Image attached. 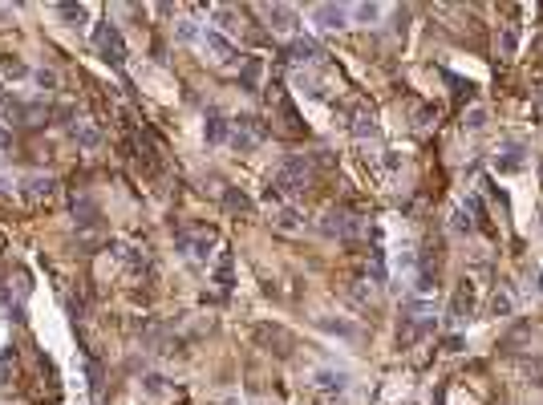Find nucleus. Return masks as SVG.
I'll return each mask as SVG.
<instances>
[{
  "mask_svg": "<svg viewBox=\"0 0 543 405\" xmlns=\"http://www.w3.org/2000/svg\"><path fill=\"white\" fill-rule=\"evenodd\" d=\"M438 317H434V300L426 296H410L402 304V320H397V344L402 349H414L417 341H426L430 332H434Z\"/></svg>",
  "mask_w": 543,
  "mask_h": 405,
  "instance_id": "1",
  "label": "nucleus"
},
{
  "mask_svg": "<svg viewBox=\"0 0 543 405\" xmlns=\"http://www.w3.org/2000/svg\"><path fill=\"white\" fill-rule=\"evenodd\" d=\"M219 243V231L215 227H195V231H183L175 240V247H178V255H187L191 264H207L211 260V247Z\"/></svg>",
  "mask_w": 543,
  "mask_h": 405,
  "instance_id": "2",
  "label": "nucleus"
},
{
  "mask_svg": "<svg viewBox=\"0 0 543 405\" xmlns=\"http://www.w3.org/2000/svg\"><path fill=\"white\" fill-rule=\"evenodd\" d=\"M313 187V158H288L276 170V190L280 195H304Z\"/></svg>",
  "mask_w": 543,
  "mask_h": 405,
  "instance_id": "3",
  "label": "nucleus"
},
{
  "mask_svg": "<svg viewBox=\"0 0 543 405\" xmlns=\"http://www.w3.org/2000/svg\"><path fill=\"white\" fill-rule=\"evenodd\" d=\"M268 202H272V211H268V227L280 231V235H304L308 219H304V211L296 207V202H280L276 195H268Z\"/></svg>",
  "mask_w": 543,
  "mask_h": 405,
  "instance_id": "4",
  "label": "nucleus"
},
{
  "mask_svg": "<svg viewBox=\"0 0 543 405\" xmlns=\"http://www.w3.org/2000/svg\"><path fill=\"white\" fill-rule=\"evenodd\" d=\"M93 49H98L101 61L114 65V69H122V65H126V41H122L118 25H110V21H101V25L93 29Z\"/></svg>",
  "mask_w": 543,
  "mask_h": 405,
  "instance_id": "5",
  "label": "nucleus"
},
{
  "mask_svg": "<svg viewBox=\"0 0 543 405\" xmlns=\"http://www.w3.org/2000/svg\"><path fill=\"white\" fill-rule=\"evenodd\" d=\"M199 45H203V53H207V57H211L219 69H240V65H243V53L235 49V45H231V41L223 37L219 29H203Z\"/></svg>",
  "mask_w": 543,
  "mask_h": 405,
  "instance_id": "6",
  "label": "nucleus"
},
{
  "mask_svg": "<svg viewBox=\"0 0 543 405\" xmlns=\"http://www.w3.org/2000/svg\"><path fill=\"white\" fill-rule=\"evenodd\" d=\"M320 231L325 235H333V240H357L361 231H365V223L357 215H349L345 207H329L325 211V219H320Z\"/></svg>",
  "mask_w": 543,
  "mask_h": 405,
  "instance_id": "7",
  "label": "nucleus"
},
{
  "mask_svg": "<svg viewBox=\"0 0 543 405\" xmlns=\"http://www.w3.org/2000/svg\"><path fill=\"white\" fill-rule=\"evenodd\" d=\"M231 146L240 154H252L260 142H264V126L255 122V118H231Z\"/></svg>",
  "mask_w": 543,
  "mask_h": 405,
  "instance_id": "8",
  "label": "nucleus"
},
{
  "mask_svg": "<svg viewBox=\"0 0 543 405\" xmlns=\"http://www.w3.org/2000/svg\"><path fill=\"white\" fill-rule=\"evenodd\" d=\"M308 385H313L325 401H333V397H341V393L349 389V373H345V369H316Z\"/></svg>",
  "mask_w": 543,
  "mask_h": 405,
  "instance_id": "9",
  "label": "nucleus"
},
{
  "mask_svg": "<svg viewBox=\"0 0 543 405\" xmlns=\"http://www.w3.org/2000/svg\"><path fill=\"white\" fill-rule=\"evenodd\" d=\"M475 304H479V288H475L470 280H462L455 288V296H450V320H455V324H467V320L475 317Z\"/></svg>",
  "mask_w": 543,
  "mask_h": 405,
  "instance_id": "10",
  "label": "nucleus"
},
{
  "mask_svg": "<svg viewBox=\"0 0 543 405\" xmlns=\"http://www.w3.org/2000/svg\"><path fill=\"white\" fill-rule=\"evenodd\" d=\"M215 288H219V296H228V292L235 288V255H231V247H219V260H215Z\"/></svg>",
  "mask_w": 543,
  "mask_h": 405,
  "instance_id": "11",
  "label": "nucleus"
},
{
  "mask_svg": "<svg viewBox=\"0 0 543 405\" xmlns=\"http://www.w3.org/2000/svg\"><path fill=\"white\" fill-rule=\"evenodd\" d=\"M313 21L320 29H345L349 25V9H345V4H316Z\"/></svg>",
  "mask_w": 543,
  "mask_h": 405,
  "instance_id": "12",
  "label": "nucleus"
},
{
  "mask_svg": "<svg viewBox=\"0 0 543 405\" xmlns=\"http://www.w3.org/2000/svg\"><path fill=\"white\" fill-rule=\"evenodd\" d=\"M53 190H57V183H53L49 175H29L25 183H21V195H25L29 202H41V199H53Z\"/></svg>",
  "mask_w": 543,
  "mask_h": 405,
  "instance_id": "13",
  "label": "nucleus"
},
{
  "mask_svg": "<svg viewBox=\"0 0 543 405\" xmlns=\"http://www.w3.org/2000/svg\"><path fill=\"white\" fill-rule=\"evenodd\" d=\"M203 134H207V142H211V146H219V142H228V138H231V118H223L219 110H207Z\"/></svg>",
  "mask_w": 543,
  "mask_h": 405,
  "instance_id": "14",
  "label": "nucleus"
},
{
  "mask_svg": "<svg viewBox=\"0 0 543 405\" xmlns=\"http://www.w3.org/2000/svg\"><path fill=\"white\" fill-rule=\"evenodd\" d=\"M288 61H292V65H304V69H308V65L320 61V45H316V41L296 37V41L288 45Z\"/></svg>",
  "mask_w": 543,
  "mask_h": 405,
  "instance_id": "15",
  "label": "nucleus"
},
{
  "mask_svg": "<svg viewBox=\"0 0 543 405\" xmlns=\"http://www.w3.org/2000/svg\"><path fill=\"white\" fill-rule=\"evenodd\" d=\"M264 16L272 33H292L296 29V9H288V4H272V9H264Z\"/></svg>",
  "mask_w": 543,
  "mask_h": 405,
  "instance_id": "16",
  "label": "nucleus"
},
{
  "mask_svg": "<svg viewBox=\"0 0 543 405\" xmlns=\"http://www.w3.org/2000/svg\"><path fill=\"white\" fill-rule=\"evenodd\" d=\"M69 134H73V142L81 146V150H98V146H101V130L93 126V122H73Z\"/></svg>",
  "mask_w": 543,
  "mask_h": 405,
  "instance_id": "17",
  "label": "nucleus"
},
{
  "mask_svg": "<svg viewBox=\"0 0 543 405\" xmlns=\"http://www.w3.org/2000/svg\"><path fill=\"white\" fill-rule=\"evenodd\" d=\"M260 77H264V61H260V57H243V65H240V89L255 93V89H260Z\"/></svg>",
  "mask_w": 543,
  "mask_h": 405,
  "instance_id": "18",
  "label": "nucleus"
},
{
  "mask_svg": "<svg viewBox=\"0 0 543 405\" xmlns=\"http://www.w3.org/2000/svg\"><path fill=\"white\" fill-rule=\"evenodd\" d=\"M475 211H479V199H470L467 207H455V215H450V231L470 235V231H475Z\"/></svg>",
  "mask_w": 543,
  "mask_h": 405,
  "instance_id": "19",
  "label": "nucleus"
},
{
  "mask_svg": "<svg viewBox=\"0 0 543 405\" xmlns=\"http://www.w3.org/2000/svg\"><path fill=\"white\" fill-rule=\"evenodd\" d=\"M0 77L4 81H21V77H29V65H25V57H16V53H0Z\"/></svg>",
  "mask_w": 543,
  "mask_h": 405,
  "instance_id": "20",
  "label": "nucleus"
},
{
  "mask_svg": "<svg viewBox=\"0 0 543 405\" xmlns=\"http://www.w3.org/2000/svg\"><path fill=\"white\" fill-rule=\"evenodd\" d=\"M373 280H349V288H345V296L357 304V308H373L377 304V296H373V288H369Z\"/></svg>",
  "mask_w": 543,
  "mask_h": 405,
  "instance_id": "21",
  "label": "nucleus"
},
{
  "mask_svg": "<svg viewBox=\"0 0 543 405\" xmlns=\"http://www.w3.org/2000/svg\"><path fill=\"white\" fill-rule=\"evenodd\" d=\"M320 329L329 332V337H341V341H361V329L357 324H349V320H333V317H320L316 320Z\"/></svg>",
  "mask_w": 543,
  "mask_h": 405,
  "instance_id": "22",
  "label": "nucleus"
},
{
  "mask_svg": "<svg viewBox=\"0 0 543 405\" xmlns=\"http://www.w3.org/2000/svg\"><path fill=\"white\" fill-rule=\"evenodd\" d=\"M142 393H146L151 401H166V397L175 393V385L166 377H158V373H146V377H142Z\"/></svg>",
  "mask_w": 543,
  "mask_h": 405,
  "instance_id": "23",
  "label": "nucleus"
},
{
  "mask_svg": "<svg viewBox=\"0 0 543 405\" xmlns=\"http://www.w3.org/2000/svg\"><path fill=\"white\" fill-rule=\"evenodd\" d=\"M519 53V25H499V57L511 61Z\"/></svg>",
  "mask_w": 543,
  "mask_h": 405,
  "instance_id": "24",
  "label": "nucleus"
},
{
  "mask_svg": "<svg viewBox=\"0 0 543 405\" xmlns=\"http://www.w3.org/2000/svg\"><path fill=\"white\" fill-rule=\"evenodd\" d=\"M73 215L81 227H98V207L86 199V195H73Z\"/></svg>",
  "mask_w": 543,
  "mask_h": 405,
  "instance_id": "25",
  "label": "nucleus"
},
{
  "mask_svg": "<svg viewBox=\"0 0 543 405\" xmlns=\"http://www.w3.org/2000/svg\"><path fill=\"white\" fill-rule=\"evenodd\" d=\"M515 312V296H511V288H494V296H491V317H511Z\"/></svg>",
  "mask_w": 543,
  "mask_h": 405,
  "instance_id": "26",
  "label": "nucleus"
},
{
  "mask_svg": "<svg viewBox=\"0 0 543 405\" xmlns=\"http://www.w3.org/2000/svg\"><path fill=\"white\" fill-rule=\"evenodd\" d=\"M523 166V142H507L499 154V170H519Z\"/></svg>",
  "mask_w": 543,
  "mask_h": 405,
  "instance_id": "27",
  "label": "nucleus"
},
{
  "mask_svg": "<svg viewBox=\"0 0 543 405\" xmlns=\"http://www.w3.org/2000/svg\"><path fill=\"white\" fill-rule=\"evenodd\" d=\"M223 207H228L231 215H248V211H252V199H248L243 190H235V187H231L228 195H223Z\"/></svg>",
  "mask_w": 543,
  "mask_h": 405,
  "instance_id": "28",
  "label": "nucleus"
},
{
  "mask_svg": "<svg viewBox=\"0 0 543 405\" xmlns=\"http://www.w3.org/2000/svg\"><path fill=\"white\" fill-rule=\"evenodd\" d=\"M373 130H377V126H373V110L357 106V110H353V134H357V138H365V134H373Z\"/></svg>",
  "mask_w": 543,
  "mask_h": 405,
  "instance_id": "29",
  "label": "nucleus"
},
{
  "mask_svg": "<svg viewBox=\"0 0 543 405\" xmlns=\"http://www.w3.org/2000/svg\"><path fill=\"white\" fill-rule=\"evenodd\" d=\"M57 16H61V21H69L73 29H81V21L89 16V9H86V4H57Z\"/></svg>",
  "mask_w": 543,
  "mask_h": 405,
  "instance_id": "30",
  "label": "nucleus"
},
{
  "mask_svg": "<svg viewBox=\"0 0 543 405\" xmlns=\"http://www.w3.org/2000/svg\"><path fill=\"white\" fill-rule=\"evenodd\" d=\"M462 126H467L470 134H479V130L487 126V110H470V114L462 118Z\"/></svg>",
  "mask_w": 543,
  "mask_h": 405,
  "instance_id": "31",
  "label": "nucleus"
},
{
  "mask_svg": "<svg viewBox=\"0 0 543 405\" xmlns=\"http://www.w3.org/2000/svg\"><path fill=\"white\" fill-rule=\"evenodd\" d=\"M349 16H357V21H377L381 9L377 4H357V9H349Z\"/></svg>",
  "mask_w": 543,
  "mask_h": 405,
  "instance_id": "32",
  "label": "nucleus"
},
{
  "mask_svg": "<svg viewBox=\"0 0 543 405\" xmlns=\"http://www.w3.org/2000/svg\"><path fill=\"white\" fill-rule=\"evenodd\" d=\"M178 41H199L203 37V29H195V21H178Z\"/></svg>",
  "mask_w": 543,
  "mask_h": 405,
  "instance_id": "33",
  "label": "nucleus"
},
{
  "mask_svg": "<svg viewBox=\"0 0 543 405\" xmlns=\"http://www.w3.org/2000/svg\"><path fill=\"white\" fill-rule=\"evenodd\" d=\"M33 81H37L45 93H49V89H57V73H53V69H37V73H33Z\"/></svg>",
  "mask_w": 543,
  "mask_h": 405,
  "instance_id": "34",
  "label": "nucleus"
},
{
  "mask_svg": "<svg viewBox=\"0 0 543 405\" xmlns=\"http://www.w3.org/2000/svg\"><path fill=\"white\" fill-rule=\"evenodd\" d=\"M13 146H16L13 130H4V126H0V150H13Z\"/></svg>",
  "mask_w": 543,
  "mask_h": 405,
  "instance_id": "35",
  "label": "nucleus"
},
{
  "mask_svg": "<svg viewBox=\"0 0 543 405\" xmlns=\"http://www.w3.org/2000/svg\"><path fill=\"white\" fill-rule=\"evenodd\" d=\"M535 292H539V296H543V272H539V276H535Z\"/></svg>",
  "mask_w": 543,
  "mask_h": 405,
  "instance_id": "36",
  "label": "nucleus"
},
{
  "mask_svg": "<svg viewBox=\"0 0 543 405\" xmlns=\"http://www.w3.org/2000/svg\"><path fill=\"white\" fill-rule=\"evenodd\" d=\"M0 122H4V101H0Z\"/></svg>",
  "mask_w": 543,
  "mask_h": 405,
  "instance_id": "37",
  "label": "nucleus"
},
{
  "mask_svg": "<svg viewBox=\"0 0 543 405\" xmlns=\"http://www.w3.org/2000/svg\"><path fill=\"white\" fill-rule=\"evenodd\" d=\"M219 405H235V401H219Z\"/></svg>",
  "mask_w": 543,
  "mask_h": 405,
  "instance_id": "38",
  "label": "nucleus"
},
{
  "mask_svg": "<svg viewBox=\"0 0 543 405\" xmlns=\"http://www.w3.org/2000/svg\"><path fill=\"white\" fill-rule=\"evenodd\" d=\"M539 175H543V163H539Z\"/></svg>",
  "mask_w": 543,
  "mask_h": 405,
  "instance_id": "39",
  "label": "nucleus"
},
{
  "mask_svg": "<svg viewBox=\"0 0 543 405\" xmlns=\"http://www.w3.org/2000/svg\"><path fill=\"white\" fill-rule=\"evenodd\" d=\"M260 405H268V401H260Z\"/></svg>",
  "mask_w": 543,
  "mask_h": 405,
  "instance_id": "40",
  "label": "nucleus"
}]
</instances>
